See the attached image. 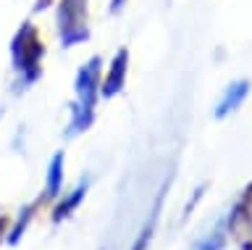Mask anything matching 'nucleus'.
I'll return each mask as SVG.
<instances>
[{"label":"nucleus","mask_w":252,"mask_h":250,"mask_svg":"<svg viewBox=\"0 0 252 250\" xmlns=\"http://www.w3.org/2000/svg\"><path fill=\"white\" fill-rule=\"evenodd\" d=\"M153 221H155V216H153ZM153 221H150L145 229L139 232V237H137V242H134V248H131V250H147L150 237H153Z\"/></svg>","instance_id":"obj_10"},{"label":"nucleus","mask_w":252,"mask_h":250,"mask_svg":"<svg viewBox=\"0 0 252 250\" xmlns=\"http://www.w3.org/2000/svg\"><path fill=\"white\" fill-rule=\"evenodd\" d=\"M100 74H102V58L92 56L76 74V103H74V119H71V132L90 129L94 119V103L100 98Z\"/></svg>","instance_id":"obj_2"},{"label":"nucleus","mask_w":252,"mask_h":250,"mask_svg":"<svg viewBox=\"0 0 252 250\" xmlns=\"http://www.w3.org/2000/svg\"><path fill=\"white\" fill-rule=\"evenodd\" d=\"M63 153H55L50 158V166H47V182H45V200H53L61 195V187H63Z\"/></svg>","instance_id":"obj_6"},{"label":"nucleus","mask_w":252,"mask_h":250,"mask_svg":"<svg viewBox=\"0 0 252 250\" xmlns=\"http://www.w3.org/2000/svg\"><path fill=\"white\" fill-rule=\"evenodd\" d=\"M247 95H250V82H247V79L231 82V84L226 87L223 98H220L218 106H216V119H226L228 113H234L236 108L244 103V98H247Z\"/></svg>","instance_id":"obj_5"},{"label":"nucleus","mask_w":252,"mask_h":250,"mask_svg":"<svg viewBox=\"0 0 252 250\" xmlns=\"http://www.w3.org/2000/svg\"><path fill=\"white\" fill-rule=\"evenodd\" d=\"M58 35L63 48H74L90 37L87 0H58Z\"/></svg>","instance_id":"obj_3"},{"label":"nucleus","mask_w":252,"mask_h":250,"mask_svg":"<svg viewBox=\"0 0 252 250\" xmlns=\"http://www.w3.org/2000/svg\"><path fill=\"white\" fill-rule=\"evenodd\" d=\"M42 58H45L42 37H39L37 27L32 21H24L11 40V61H13V69L21 74L24 84H32L39 79V74H42Z\"/></svg>","instance_id":"obj_1"},{"label":"nucleus","mask_w":252,"mask_h":250,"mask_svg":"<svg viewBox=\"0 0 252 250\" xmlns=\"http://www.w3.org/2000/svg\"><path fill=\"white\" fill-rule=\"evenodd\" d=\"M126 69H129V50L121 48L110 61V69L105 74V79L100 82V95L102 98H116L126 84Z\"/></svg>","instance_id":"obj_4"},{"label":"nucleus","mask_w":252,"mask_h":250,"mask_svg":"<svg viewBox=\"0 0 252 250\" xmlns=\"http://www.w3.org/2000/svg\"><path fill=\"white\" fill-rule=\"evenodd\" d=\"M244 221H252V184L244 190L239 203L231 208V216H228V229H239Z\"/></svg>","instance_id":"obj_7"},{"label":"nucleus","mask_w":252,"mask_h":250,"mask_svg":"<svg viewBox=\"0 0 252 250\" xmlns=\"http://www.w3.org/2000/svg\"><path fill=\"white\" fill-rule=\"evenodd\" d=\"M39 203H42V198H39V200H34L32 206H27V208L21 211L19 221H16V224H13V229L8 232V242H11V245H16V242L21 240V234L27 232V226H29V221H32V218H34V211L39 208Z\"/></svg>","instance_id":"obj_9"},{"label":"nucleus","mask_w":252,"mask_h":250,"mask_svg":"<svg viewBox=\"0 0 252 250\" xmlns=\"http://www.w3.org/2000/svg\"><path fill=\"white\" fill-rule=\"evenodd\" d=\"M126 5V0H110V13H118Z\"/></svg>","instance_id":"obj_12"},{"label":"nucleus","mask_w":252,"mask_h":250,"mask_svg":"<svg viewBox=\"0 0 252 250\" xmlns=\"http://www.w3.org/2000/svg\"><path fill=\"white\" fill-rule=\"evenodd\" d=\"M84 195H87V184H79L74 192L68 195V198H63L58 206H55V211H53V221H63L66 216H71L76 211V206L84 200Z\"/></svg>","instance_id":"obj_8"},{"label":"nucleus","mask_w":252,"mask_h":250,"mask_svg":"<svg viewBox=\"0 0 252 250\" xmlns=\"http://www.w3.org/2000/svg\"><path fill=\"white\" fill-rule=\"evenodd\" d=\"M53 3H58V0H37V3H34V11H45V8H50Z\"/></svg>","instance_id":"obj_11"}]
</instances>
